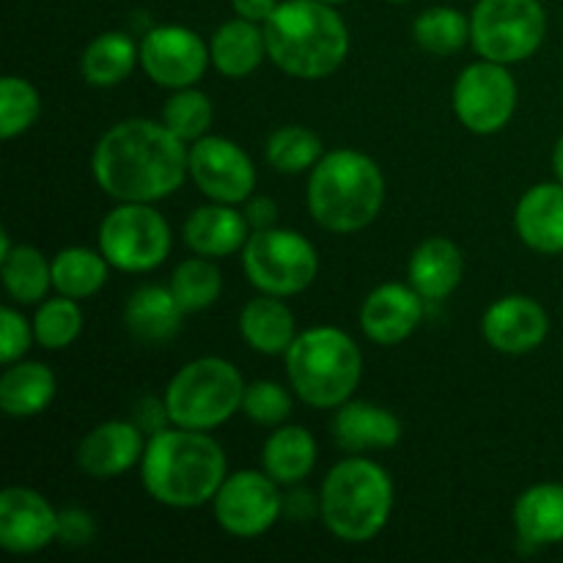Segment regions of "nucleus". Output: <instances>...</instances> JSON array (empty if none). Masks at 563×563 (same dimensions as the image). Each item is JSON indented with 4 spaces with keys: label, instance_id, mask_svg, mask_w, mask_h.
Returning a JSON list of instances; mask_svg holds the SVG:
<instances>
[{
    "label": "nucleus",
    "instance_id": "41",
    "mask_svg": "<svg viewBox=\"0 0 563 563\" xmlns=\"http://www.w3.org/2000/svg\"><path fill=\"white\" fill-rule=\"evenodd\" d=\"M242 214H245L247 225H251V234H253V231L273 229V225L278 223V207H275L273 198H267V196L247 201L245 212H242Z\"/></svg>",
    "mask_w": 563,
    "mask_h": 563
},
{
    "label": "nucleus",
    "instance_id": "9",
    "mask_svg": "<svg viewBox=\"0 0 563 563\" xmlns=\"http://www.w3.org/2000/svg\"><path fill=\"white\" fill-rule=\"evenodd\" d=\"M242 267L262 295L295 297L317 278L319 256L306 236L273 225L247 236L242 247Z\"/></svg>",
    "mask_w": 563,
    "mask_h": 563
},
{
    "label": "nucleus",
    "instance_id": "12",
    "mask_svg": "<svg viewBox=\"0 0 563 563\" xmlns=\"http://www.w3.org/2000/svg\"><path fill=\"white\" fill-rule=\"evenodd\" d=\"M212 506L214 520L229 537L256 539L278 522L284 498L273 476L258 471H240L225 476Z\"/></svg>",
    "mask_w": 563,
    "mask_h": 563
},
{
    "label": "nucleus",
    "instance_id": "5",
    "mask_svg": "<svg viewBox=\"0 0 563 563\" xmlns=\"http://www.w3.org/2000/svg\"><path fill=\"white\" fill-rule=\"evenodd\" d=\"M394 511V482L383 465L366 456L339 462L319 493V517L335 539L350 544L372 542Z\"/></svg>",
    "mask_w": 563,
    "mask_h": 563
},
{
    "label": "nucleus",
    "instance_id": "2",
    "mask_svg": "<svg viewBox=\"0 0 563 563\" xmlns=\"http://www.w3.org/2000/svg\"><path fill=\"white\" fill-rule=\"evenodd\" d=\"M229 476L223 445L207 432L165 427L146 440L141 460L143 489L168 509L212 504Z\"/></svg>",
    "mask_w": 563,
    "mask_h": 563
},
{
    "label": "nucleus",
    "instance_id": "26",
    "mask_svg": "<svg viewBox=\"0 0 563 563\" xmlns=\"http://www.w3.org/2000/svg\"><path fill=\"white\" fill-rule=\"evenodd\" d=\"M284 297L262 295L245 302L240 313V333L253 352L262 355H286L291 341L297 339L295 313L289 311Z\"/></svg>",
    "mask_w": 563,
    "mask_h": 563
},
{
    "label": "nucleus",
    "instance_id": "13",
    "mask_svg": "<svg viewBox=\"0 0 563 563\" xmlns=\"http://www.w3.org/2000/svg\"><path fill=\"white\" fill-rule=\"evenodd\" d=\"M187 168H190V179L209 201L236 207L256 190L253 159L229 137L203 135L201 141L190 143Z\"/></svg>",
    "mask_w": 563,
    "mask_h": 563
},
{
    "label": "nucleus",
    "instance_id": "4",
    "mask_svg": "<svg viewBox=\"0 0 563 563\" xmlns=\"http://www.w3.org/2000/svg\"><path fill=\"white\" fill-rule=\"evenodd\" d=\"M385 201V176L368 154L335 148L324 154L308 179V209L322 229L355 234L377 220Z\"/></svg>",
    "mask_w": 563,
    "mask_h": 563
},
{
    "label": "nucleus",
    "instance_id": "38",
    "mask_svg": "<svg viewBox=\"0 0 563 563\" xmlns=\"http://www.w3.org/2000/svg\"><path fill=\"white\" fill-rule=\"evenodd\" d=\"M242 412L258 427H280L291 416V399L284 385L273 379H258L245 388Z\"/></svg>",
    "mask_w": 563,
    "mask_h": 563
},
{
    "label": "nucleus",
    "instance_id": "42",
    "mask_svg": "<svg viewBox=\"0 0 563 563\" xmlns=\"http://www.w3.org/2000/svg\"><path fill=\"white\" fill-rule=\"evenodd\" d=\"M231 5H234L236 16L264 25L269 20V14L278 9V0H231Z\"/></svg>",
    "mask_w": 563,
    "mask_h": 563
},
{
    "label": "nucleus",
    "instance_id": "27",
    "mask_svg": "<svg viewBox=\"0 0 563 563\" xmlns=\"http://www.w3.org/2000/svg\"><path fill=\"white\" fill-rule=\"evenodd\" d=\"M55 374L44 363L16 361L0 377V407L9 418L42 416L55 399Z\"/></svg>",
    "mask_w": 563,
    "mask_h": 563
},
{
    "label": "nucleus",
    "instance_id": "33",
    "mask_svg": "<svg viewBox=\"0 0 563 563\" xmlns=\"http://www.w3.org/2000/svg\"><path fill=\"white\" fill-rule=\"evenodd\" d=\"M168 286L179 306L185 308V313H198L218 302L220 291H223V275H220L214 258L196 256L174 269Z\"/></svg>",
    "mask_w": 563,
    "mask_h": 563
},
{
    "label": "nucleus",
    "instance_id": "28",
    "mask_svg": "<svg viewBox=\"0 0 563 563\" xmlns=\"http://www.w3.org/2000/svg\"><path fill=\"white\" fill-rule=\"evenodd\" d=\"M262 465L267 476L284 487L306 482L317 465V440L302 427H275L262 449Z\"/></svg>",
    "mask_w": 563,
    "mask_h": 563
},
{
    "label": "nucleus",
    "instance_id": "32",
    "mask_svg": "<svg viewBox=\"0 0 563 563\" xmlns=\"http://www.w3.org/2000/svg\"><path fill=\"white\" fill-rule=\"evenodd\" d=\"M412 38L427 53L449 58L471 42V20L451 5H432L412 22Z\"/></svg>",
    "mask_w": 563,
    "mask_h": 563
},
{
    "label": "nucleus",
    "instance_id": "11",
    "mask_svg": "<svg viewBox=\"0 0 563 563\" xmlns=\"http://www.w3.org/2000/svg\"><path fill=\"white\" fill-rule=\"evenodd\" d=\"M451 104L465 130L476 135L500 132L517 110V82L509 66L487 58L471 64L456 77Z\"/></svg>",
    "mask_w": 563,
    "mask_h": 563
},
{
    "label": "nucleus",
    "instance_id": "16",
    "mask_svg": "<svg viewBox=\"0 0 563 563\" xmlns=\"http://www.w3.org/2000/svg\"><path fill=\"white\" fill-rule=\"evenodd\" d=\"M482 333L504 355H528L550 333V317L533 297L509 295L495 300L482 319Z\"/></svg>",
    "mask_w": 563,
    "mask_h": 563
},
{
    "label": "nucleus",
    "instance_id": "22",
    "mask_svg": "<svg viewBox=\"0 0 563 563\" xmlns=\"http://www.w3.org/2000/svg\"><path fill=\"white\" fill-rule=\"evenodd\" d=\"M465 275V258L456 242L449 236H432L423 240L412 251L410 264H407V278L410 286L423 297V300H445L456 291Z\"/></svg>",
    "mask_w": 563,
    "mask_h": 563
},
{
    "label": "nucleus",
    "instance_id": "44",
    "mask_svg": "<svg viewBox=\"0 0 563 563\" xmlns=\"http://www.w3.org/2000/svg\"><path fill=\"white\" fill-rule=\"evenodd\" d=\"M11 251H14V245H11V236L3 231V234H0V258L9 256Z\"/></svg>",
    "mask_w": 563,
    "mask_h": 563
},
{
    "label": "nucleus",
    "instance_id": "15",
    "mask_svg": "<svg viewBox=\"0 0 563 563\" xmlns=\"http://www.w3.org/2000/svg\"><path fill=\"white\" fill-rule=\"evenodd\" d=\"M58 539V511L27 487L0 493V548L11 555H33Z\"/></svg>",
    "mask_w": 563,
    "mask_h": 563
},
{
    "label": "nucleus",
    "instance_id": "7",
    "mask_svg": "<svg viewBox=\"0 0 563 563\" xmlns=\"http://www.w3.org/2000/svg\"><path fill=\"white\" fill-rule=\"evenodd\" d=\"M245 388L240 368L231 361L198 357L170 377L163 405L174 427L212 432L242 410Z\"/></svg>",
    "mask_w": 563,
    "mask_h": 563
},
{
    "label": "nucleus",
    "instance_id": "45",
    "mask_svg": "<svg viewBox=\"0 0 563 563\" xmlns=\"http://www.w3.org/2000/svg\"><path fill=\"white\" fill-rule=\"evenodd\" d=\"M322 3H330V5H335V3H346V0H322Z\"/></svg>",
    "mask_w": 563,
    "mask_h": 563
},
{
    "label": "nucleus",
    "instance_id": "40",
    "mask_svg": "<svg viewBox=\"0 0 563 563\" xmlns=\"http://www.w3.org/2000/svg\"><path fill=\"white\" fill-rule=\"evenodd\" d=\"M97 539V520L86 509H60L58 511V539L64 548H88Z\"/></svg>",
    "mask_w": 563,
    "mask_h": 563
},
{
    "label": "nucleus",
    "instance_id": "24",
    "mask_svg": "<svg viewBox=\"0 0 563 563\" xmlns=\"http://www.w3.org/2000/svg\"><path fill=\"white\" fill-rule=\"evenodd\" d=\"M515 528L528 550L563 542V484L528 487L515 504Z\"/></svg>",
    "mask_w": 563,
    "mask_h": 563
},
{
    "label": "nucleus",
    "instance_id": "36",
    "mask_svg": "<svg viewBox=\"0 0 563 563\" xmlns=\"http://www.w3.org/2000/svg\"><path fill=\"white\" fill-rule=\"evenodd\" d=\"M82 333V311L71 297L44 300L33 317V335L44 350H66Z\"/></svg>",
    "mask_w": 563,
    "mask_h": 563
},
{
    "label": "nucleus",
    "instance_id": "37",
    "mask_svg": "<svg viewBox=\"0 0 563 563\" xmlns=\"http://www.w3.org/2000/svg\"><path fill=\"white\" fill-rule=\"evenodd\" d=\"M38 113H42V97L36 86L25 77L5 75L0 80V137L11 141L27 132L36 124Z\"/></svg>",
    "mask_w": 563,
    "mask_h": 563
},
{
    "label": "nucleus",
    "instance_id": "3",
    "mask_svg": "<svg viewBox=\"0 0 563 563\" xmlns=\"http://www.w3.org/2000/svg\"><path fill=\"white\" fill-rule=\"evenodd\" d=\"M267 58L300 80L333 75L350 53V31L339 11L322 0H286L264 22Z\"/></svg>",
    "mask_w": 563,
    "mask_h": 563
},
{
    "label": "nucleus",
    "instance_id": "29",
    "mask_svg": "<svg viewBox=\"0 0 563 563\" xmlns=\"http://www.w3.org/2000/svg\"><path fill=\"white\" fill-rule=\"evenodd\" d=\"M141 64V44L121 31L99 33L80 58V75L88 86L113 88L124 82Z\"/></svg>",
    "mask_w": 563,
    "mask_h": 563
},
{
    "label": "nucleus",
    "instance_id": "6",
    "mask_svg": "<svg viewBox=\"0 0 563 563\" xmlns=\"http://www.w3.org/2000/svg\"><path fill=\"white\" fill-rule=\"evenodd\" d=\"M286 377L295 394L317 410H335L352 399L363 377V355L339 328L297 333L286 350Z\"/></svg>",
    "mask_w": 563,
    "mask_h": 563
},
{
    "label": "nucleus",
    "instance_id": "14",
    "mask_svg": "<svg viewBox=\"0 0 563 563\" xmlns=\"http://www.w3.org/2000/svg\"><path fill=\"white\" fill-rule=\"evenodd\" d=\"M209 64V47L185 25L152 27L141 42L143 71L170 91L196 86Z\"/></svg>",
    "mask_w": 563,
    "mask_h": 563
},
{
    "label": "nucleus",
    "instance_id": "8",
    "mask_svg": "<svg viewBox=\"0 0 563 563\" xmlns=\"http://www.w3.org/2000/svg\"><path fill=\"white\" fill-rule=\"evenodd\" d=\"M548 14L539 0H478L471 14V44L495 64H520L542 47Z\"/></svg>",
    "mask_w": 563,
    "mask_h": 563
},
{
    "label": "nucleus",
    "instance_id": "18",
    "mask_svg": "<svg viewBox=\"0 0 563 563\" xmlns=\"http://www.w3.org/2000/svg\"><path fill=\"white\" fill-rule=\"evenodd\" d=\"M423 319V297L410 284H383L361 308V328L368 341L396 346L410 339Z\"/></svg>",
    "mask_w": 563,
    "mask_h": 563
},
{
    "label": "nucleus",
    "instance_id": "23",
    "mask_svg": "<svg viewBox=\"0 0 563 563\" xmlns=\"http://www.w3.org/2000/svg\"><path fill=\"white\" fill-rule=\"evenodd\" d=\"M185 308L170 286H141L126 297L124 328L143 344H165L181 330Z\"/></svg>",
    "mask_w": 563,
    "mask_h": 563
},
{
    "label": "nucleus",
    "instance_id": "17",
    "mask_svg": "<svg viewBox=\"0 0 563 563\" xmlns=\"http://www.w3.org/2000/svg\"><path fill=\"white\" fill-rule=\"evenodd\" d=\"M141 432L143 429L130 421L99 423L77 445V467L86 476L99 478V482L124 476L126 471H132L143 460L146 440H143Z\"/></svg>",
    "mask_w": 563,
    "mask_h": 563
},
{
    "label": "nucleus",
    "instance_id": "10",
    "mask_svg": "<svg viewBox=\"0 0 563 563\" xmlns=\"http://www.w3.org/2000/svg\"><path fill=\"white\" fill-rule=\"evenodd\" d=\"M99 251L121 273H152L170 253V225L152 203H119L99 223Z\"/></svg>",
    "mask_w": 563,
    "mask_h": 563
},
{
    "label": "nucleus",
    "instance_id": "43",
    "mask_svg": "<svg viewBox=\"0 0 563 563\" xmlns=\"http://www.w3.org/2000/svg\"><path fill=\"white\" fill-rule=\"evenodd\" d=\"M553 168H555V176H559V181L563 185V137L553 148Z\"/></svg>",
    "mask_w": 563,
    "mask_h": 563
},
{
    "label": "nucleus",
    "instance_id": "1",
    "mask_svg": "<svg viewBox=\"0 0 563 563\" xmlns=\"http://www.w3.org/2000/svg\"><path fill=\"white\" fill-rule=\"evenodd\" d=\"M190 148L163 121L126 119L110 126L91 154L99 190L119 203H154L190 176Z\"/></svg>",
    "mask_w": 563,
    "mask_h": 563
},
{
    "label": "nucleus",
    "instance_id": "46",
    "mask_svg": "<svg viewBox=\"0 0 563 563\" xmlns=\"http://www.w3.org/2000/svg\"><path fill=\"white\" fill-rule=\"evenodd\" d=\"M388 3H407V0H388Z\"/></svg>",
    "mask_w": 563,
    "mask_h": 563
},
{
    "label": "nucleus",
    "instance_id": "30",
    "mask_svg": "<svg viewBox=\"0 0 563 563\" xmlns=\"http://www.w3.org/2000/svg\"><path fill=\"white\" fill-rule=\"evenodd\" d=\"M53 286L71 300H88L108 284L110 262L102 251L91 247H64L53 256Z\"/></svg>",
    "mask_w": 563,
    "mask_h": 563
},
{
    "label": "nucleus",
    "instance_id": "39",
    "mask_svg": "<svg viewBox=\"0 0 563 563\" xmlns=\"http://www.w3.org/2000/svg\"><path fill=\"white\" fill-rule=\"evenodd\" d=\"M33 339H36L33 324H27V319L20 311H14V308L0 311V361H3V366L22 361L25 352L31 350Z\"/></svg>",
    "mask_w": 563,
    "mask_h": 563
},
{
    "label": "nucleus",
    "instance_id": "31",
    "mask_svg": "<svg viewBox=\"0 0 563 563\" xmlns=\"http://www.w3.org/2000/svg\"><path fill=\"white\" fill-rule=\"evenodd\" d=\"M0 273L9 297L22 306L42 302L53 286V264L31 245H16L9 256L0 258Z\"/></svg>",
    "mask_w": 563,
    "mask_h": 563
},
{
    "label": "nucleus",
    "instance_id": "21",
    "mask_svg": "<svg viewBox=\"0 0 563 563\" xmlns=\"http://www.w3.org/2000/svg\"><path fill=\"white\" fill-rule=\"evenodd\" d=\"M333 438L346 454H361L374 449H394L401 440V423L385 407L372 401H344L335 407Z\"/></svg>",
    "mask_w": 563,
    "mask_h": 563
},
{
    "label": "nucleus",
    "instance_id": "19",
    "mask_svg": "<svg viewBox=\"0 0 563 563\" xmlns=\"http://www.w3.org/2000/svg\"><path fill=\"white\" fill-rule=\"evenodd\" d=\"M515 229L531 251L555 256L563 253V185L542 181L520 198L515 209Z\"/></svg>",
    "mask_w": 563,
    "mask_h": 563
},
{
    "label": "nucleus",
    "instance_id": "25",
    "mask_svg": "<svg viewBox=\"0 0 563 563\" xmlns=\"http://www.w3.org/2000/svg\"><path fill=\"white\" fill-rule=\"evenodd\" d=\"M264 55H267L264 31L258 27V22L242 20V16L223 22L209 42L212 66L231 80L253 75L262 66Z\"/></svg>",
    "mask_w": 563,
    "mask_h": 563
},
{
    "label": "nucleus",
    "instance_id": "35",
    "mask_svg": "<svg viewBox=\"0 0 563 563\" xmlns=\"http://www.w3.org/2000/svg\"><path fill=\"white\" fill-rule=\"evenodd\" d=\"M214 119L212 99L198 88H179L163 108V124L185 143L201 141Z\"/></svg>",
    "mask_w": 563,
    "mask_h": 563
},
{
    "label": "nucleus",
    "instance_id": "34",
    "mask_svg": "<svg viewBox=\"0 0 563 563\" xmlns=\"http://www.w3.org/2000/svg\"><path fill=\"white\" fill-rule=\"evenodd\" d=\"M267 163L273 165L278 174H302V170H313V165L324 157V146L319 135L308 126H280L267 137Z\"/></svg>",
    "mask_w": 563,
    "mask_h": 563
},
{
    "label": "nucleus",
    "instance_id": "20",
    "mask_svg": "<svg viewBox=\"0 0 563 563\" xmlns=\"http://www.w3.org/2000/svg\"><path fill=\"white\" fill-rule=\"evenodd\" d=\"M181 234L196 256L225 258L245 247L251 225H247L245 214L236 212L231 203L212 201L187 214Z\"/></svg>",
    "mask_w": 563,
    "mask_h": 563
}]
</instances>
